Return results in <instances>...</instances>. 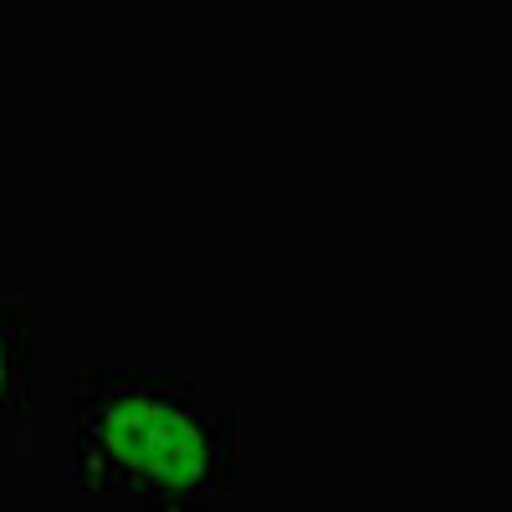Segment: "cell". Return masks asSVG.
I'll return each instance as SVG.
<instances>
[{"instance_id": "1", "label": "cell", "mask_w": 512, "mask_h": 512, "mask_svg": "<svg viewBox=\"0 0 512 512\" xmlns=\"http://www.w3.org/2000/svg\"><path fill=\"white\" fill-rule=\"evenodd\" d=\"M236 451V410L169 364H93L57 410V492L77 512H221Z\"/></svg>"}, {"instance_id": "2", "label": "cell", "mask_w": 512, "mask_h": 512, "mask_svg": "<svg viewBox=\"0 0 512 512\" xmlns=\"http://www.w3.org/2000/svg\"><path fill=\"white\" fill-rule=\"evenodd\" d=\"M36 395V308L21 287L0 282V441L26 420Z\"/></svg>"}]
</instances>
